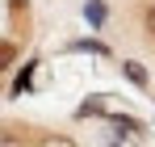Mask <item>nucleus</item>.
Returning <instances> with one entry per match:
<instances>
[{"instance_id": "7ed1b4c3", "label": "nucleus", "mask_w": 155, "mask_h": 147, "mask_svg": "<svg viewBox=\"0 0 155 147\" xmlns=\"http://www.w3.org/2000/svg\"><path fill=\"white\" fill-rule=\"evenodd\" d=\"M84 17H88V25H97V29H101V25H105V17H109L105 0H88V4H84Z\"/></svg>"}, {"instance_id": "f257e3e1", "label": "nucleus", "mask_w": 155, "mask_h": 147, "mask_svg": "<svg viewBox=\"0 0 155 147\" xmlns=\"http://www.w3.org/2000/svg\"><path fill=\"white\" fill-rule=\"evenodd\" d=\"M138 29H143V38L155 46V0H143V4H138Z\"/></svg>"}, {"instance_id": "423d86ee", "label": "nucleus", "mask_w": 155, "mask_h": 147, "mask_svg": "<svg viewBox=\"0 0 155 147\" xmlns=\"http://www.w3.org/2000/svg\"><path fill=\"white\" fill-rule=\"evenodd\" d=\"M38 147H76V143H71L67 135H42V139H38Z\"/></svg>"}, {"instance_id": "39448f33", "label": "nucleus", "mask_w": 155, "mask_h": 147, "mask_svg": "<svg viewBox=\"0 0 155 147\" xmlns=\"http://www.w3.org/2000/svg\"><path fill=\"white\" fill-rule=\"evenodd\" d=\"M71 50H92V55H109V46H105V42H92V38H80V42H71Z\"/></svg>"}, {"instance_id": "20e7f679", "label": "nucleus", "mask_w": 155, "mask_h": 147, "mask_svg": "<svg viewBox=\"0 0 155 147\" xmlns=\"http://www.w3.org/2000/svg\"><path fill=\"white\" fill-rule=\"evenodd\" d=\"M109 122L117 126V130H130V135H143V122H134V118H126V114H109Z\"/></svg>"}, {"instance_id": "0eeeda50", "label": "nucleus", "mask_w": 155, "mask_h": 147, "mask_svg": "<svg viewBox=\"0 0 155 147\" xmlns=\"http://www.w3.org/2000/svg\"><path fill=\"white\" fill-rule=\"evenodd\" d=\"M13 59H17V46H13V42H0V72H4Z\"/></svg>"}, {"instance_id": "f03ea898", "label": "nucleus", "mask_w": 155, "mask_h": 147, "mask_svg": "<svg viewBox=\"0 0 155 147\" xmlns=\"http://www.w3.org/2000/svg\"><path fill=\"white\" fill-rule=\"evenodd\" d=\"M122 76H126L130 84H138V88H147V84H151V80H147V67H143V63H134V59L122 63Z\"/></svg>"}]
</instances>
